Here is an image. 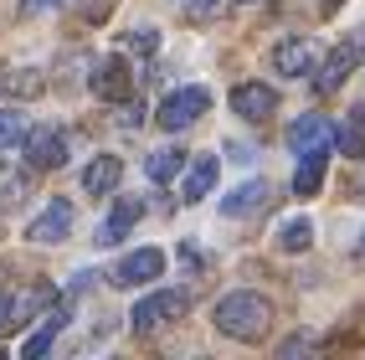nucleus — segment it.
Here are the masks:
<instances>
[{
	"mask_svg": "<svg viewBox=\"0 0 365 360\" xmlns=\"http://www.w3.org/2000/svg\"><path fill=\"white\" fill-rule=\"evenodd\" d=\"M216 329L232 334V340L242 345H257L267 340V329H273V304H267L262 294H252V288H237V294H227L222 304H216Z\"/></svg>",
	"mask_w": 365,
	"mask_h": 360,
	"instance_id": "obj_1",
	"label": "nucleus"
},
{
	"mask_svg": "<svg viewBox=\"0 0 365 360\" xmlns=\"http://www.w3.org/2000/svg\"><path fill=\"white\" fill-rule=\"evenodd\" d=\"M185 309H190V294H185V288H160V294H150V299L134 304V329L150 334V329H160V324H175Z\"/></svg>",
	"mask_w": 365,
	"mask_h": 360,
	"instance_id": "obj_2",
	"label": "nucleus"
},
{
	"mask_svg": "<svg viewBox=\"0 0 365 360\" xmlns=\"http://www.w3.org/2000/svg\"><path fill=\"white\" fill-rule=\"evenodd\" d=\"M211 108V93L206 88H180V93H170V98H160V129H170V134H180V129H190L196 118Z\"/></svg>",
	"mask_w": 365,
	"mask_h": 360,
	"instance_id": "obj_3",
	"label": "nucleus"
},
{
	"mask_svg": "<svg viewBox=\"0 0 365 360\" xmlns=\"http://www.w3.org/2000/svg\"><path fill=\"white\" fill-rule=\"evenodd\" d=\"M67 232H72V201L67 196H52V201L31 216V227H26L31 242H46V247H57Z\"/></svg>",
	"mask_w": 365,
	"mask_h": 360,
	"instance_id": "obj_4",
	"label": "nucleus"
},
{
	"mask_svg": "<svg viewBox=\"0 0 365 360\" xmlns=\"http://www.w3.org/2000/svg\"><path fill=\"white\" fill-rule=\"evenodd\" d=\"M160 273H165V252H160V247H134V252L108 273V283H113V288H139V283H150V278H160Z\"/></svg>",
	"mask_w": 365,
	"mask_h": 360,
	"instance_id": "obj_5",
	"label": "nucleus"
},
{
	"mask_svg": "<svg viewBox=\"0 0 365 360\" xmlns=\"http://www.w3.org/2000/svg\"><path fill=\"white\" fill-rule=\"evenodd\" d=\"M273 67L283 72V78H304V72L319 67V41H309V36H288L273 46Z\"/></svg>",
	"mask_w": 365,
	"mask_h": 360,
	"instance_id": "obj_6",
	"label": "nucleus"
},
{
	"mask_svg": "<svg viewBox=\"0 0 365 360\" xmlns=\"http://www.w3.org/2000/svg\"><path fill=\"white\" fill-rule=\"evenodd\" d=\"M232 108L242 118H252V124H262V118L278 113V88H267V83H237L232 88Z\"/></svg>",
	"mask_w": 365,
	"mask_h": 360,
	"instance_id": "obj_7",
	"label": "nucleus"
},
{
	"mask_svg": "<svg viewBox=\"0 0 365 360\" xmlns=\"http://www.w3.org/2000/svg\"><path fill=\"white\" fill-rule=\"evenodd\" d=\"M26 160L36 165V170H57V165L67 160V134L62 129H26Z\"/></svg>",
	"mask_w": 365,
	"mask_h": 360,
	"instance_id": "obj_8",
	"label": "nucleus"
},
{
	"mask_svg": "<svg viewBox=\"0 0 365 360\" xmlns=\"http://www.w3.org/2000/svg\"><path fill=\"white\" fill-rule=\"evenodd\" d=\"M288 144L294 155H314V150H334V124L324 113H304L294 129H288Z\"/></svg>",
	"mask_w": 365,
	"mask_h": 360,
	"instance_id": "obj_9",
	"label": "nucleus"
},
{
	"mask_svg": "<svg viewBox=\"0 0 365 360\" xmlns=\"http://www.w3.org/2000/svg\"><path fill=\"white\" fill-rule=\"evenodd\" d=\"M93 93H98L103 103H124L129 98V62L124 57H103L93 67Z\"/></svg>",
	"mask_w": 365,
	"mask_h": 360,
	"instance_id": "obj_10",
	"label": "nucleus"
},
{
	"mask_svg": "<svg viewBox=\"0 0 365 360\" xmlns=\"http://www.w3.org/2000/svg\"><path fill=\"white\" fill-rule=\"evenodd\" d=\"M355 62H360V41H339L334 52L324 57V67H319V78H314V88H319V93H334V88L355 72Z\"/></svg>",
	"mask_w": 365,
	"mask_h": 360,
	"instance_id": "obj_11",
	"label": "nucleus"
},
{
	"mask_svg": "<svg viewBox=\"0 0 365 360\" xmlns=\"http://www.w3.org/2000/svg\"><path fill=\"white\" fill-rule=\"evenodd\" d=\"M118 175H124V160H118V155H93L88 170H83V190H88V196H103V190L118 185Z\"/></svg>",
	"mask_w": 365,
	"mask_h": 360,
	"instance_id": "obj_12",
	"label": "nucleus"
},
{
	"mask_svg": "<svg viewBox=\"0 0 365 360\" xmlns=\"http://www.w3.org/2000/svg\"><path fill=\"white\" fill-rule=\"evenodd\" d=\"M262 206H267V180H247V185H237L232 196L222 201V216L237 222V216H257Z\"/></svg>",
	"mask_w": 365,
	"mask_h": 360,
	"instance_id": "obj_13",
	"label": "nucleus"
},
{
	"mask_svg": "<svg viewBox=\"0 0 365 360\" xmlns=\"http://www.w3.org/2000/svg\"><path fill=\"white\" fill-rule=\"evenodd\" d=\"M324 165H329V150L299 155V170H294V196H314V190L324 185Z\"/></svg>",
	"mask_w": 365,
	"mask_h": 360,
	"instance_id": "obj_14",
	"label": "nucleus"
},
{
	"mask_svg": "<svg viewBox=\"0 0 365 360\" xmlns=\"http://www.w3.org/2000/svg\"><path fill=\"white\" fill-rule=\"evenodd\" d=\"M216 175H222V160L216 155H201L196 165H190V175H185V201H201L216 190Z\"/></svg>",
	"mask_w": 365,
	"mask_h": 360,
	"instance_id": "obj_15",
	"label": "nucleus"
},
{
	"mask_svg": "<svg viewBox=\"0 0 365 360\" xmlns=\"http://www.w3.org/2000/svg\"><path fill=\"white\" fill-rule=\"evenodd\" d=\"M273 242L283 252H309L314 247V222H309V216H288V222L273 232Z\"/></svg>",
	"mask_w": 365,
	"mask_h": 360,
	"instance_id": "obj_16",
	"label": "nucleus"
},
{
	"mask_svg": "<svg viewBox=\"0 0 365 360\" xmlns=\"http://www.w3.org/2000/svg\"><path fill=\"white\" fill-rule=\"evenodd\" d=\"M334 144H339V155H350V160L365 155V108H350V113H345V124H339Z\"/></svg>",
	"mask_w": 365,
	"mask_h": 360,
	"instance_id": "obj_17",
	"label": "nucleus"
},
{
	"mask_svg": "<svg viewBox=\"0 0 365 360\" xmlns=\"http://www.w3.org/2000/svg\"><path fill=\"white\" fill-rule=\"evenodd\" d=\"M139 211H144L139 201H124V206H118V211L108 216V222L98 227V237H93V242H98V247H108V242H118V237H124V232H129V227L139 222Z\"/></svg>",
	"mask_w": 365,
	"mask_h": 360,
	"instance_id": "obj_18",
	"label": "nucleus"
},
{
	"mask_svg": "<svg viewBox=\"0 0 365 360\" xmlns=\"http://www.w3.org/2000/svg\"><path fill=\"white\" fill-rule=\"evenodd\" d=\"M62 324H67V314H46V324L31 329L26 340H21V355H26V360H41L46 350H52V340H57V329H62Z\"/></svg>",
	"mask_w": 365,
	"mask_h": 360,
	"instance_id": "obj_19",
	"label": "nucleus"
},
{
	"mask_svg": "<svg viewBox=\"0 0 365 360\" xmlns=\"http://www.w3.org/2000/svg\"><path fill=\"white\" fill-rule=\"evenodd\" d=\"M144 170H150V180H175L180 175V150H155L150 160H144Z\"/></svg>",
	"mask_w": 365,
	"mask_h": 360,
	"instance_id": "obj_20",
	"label": "nucleus"
},
{
	"mask_svg": "<svg viewBox=\"0 0 365 360\" xmlns=\"http://www.w3.org/2000/svg\"><path fill=\"white\" fill-rule=\"evenodd\" d=\"M21 139H26V113L0 108V150H16Z\"/></svg>",
	"mask_w": 365,
	"mask_h": 360,
	"instance_id": "obj_21",
	"label": "nucleus"
},
{
	"mask_svg": "<svg viewBox=\"0 0 365 360\" xmlns=\"http://www.w3.org/2000/svg\"><path fill=\"white\" fill-rule=\"evenodd\" d=\"M124 41H129V46H134V52H155V46H160V36H155V31H150V26H134V31H129V36H124Z\"/></svg>",
	"mask_w": 365,
	"mask_h": 360,
	"instance_id": "obj_22",
	"label": "nucleus"
},
{
	"mask_svg": "<svg viewBox=\"0 0 365 360\" xmlns=\"http://www.w3.org/2000/svg\"><path fill=\"white\" fill-rule=\"evenodd\" d=\"M190 16H196V21H211V16H222V0H190Z\"/></svg>",
	"mask_w": 365,
	"mask_h": 360,
	"instance_id": "obj_23",
	"label": "nucleus"
},
{
	"mask_svg": "<svg viewBox=\"0 0 365 360\" xmlns=\"http://www.w3.org/2000/svg\"><path fill=\"white\" fill-rule=\"evenodd\" d=\"M11 88H16V93H36L41 83H36V78H26V72H21V78H11Z\"/></svg>",
	"mask_w": 365,
	"mask_h": 360,
	"instance_id": "obj_24",
	"label": "nucleus"
},
{
	"mask_svg": "<svg viewBox=\"0 0 365 360\" xmlns=\"http://www.w3.org/2000/svg\"><path fill=\"white\" fill-rule=\"evenodd\" d=\"M0 324H11V299H0Z\"/></svg>",
	"mask_w": 365,
	"mask_h": 360,
	"instance_id": "obj_25",
	"label": "nucleus"
},
{
	"mask_svg": "<svg viewBox=\"0 0 365 360\" xmlns=\"http://www.w3.org/2000/svg\"><path fill=\"white\" fill-rule=\"evenodd\" d=\"M46 6H52V0H26V11H46Z\"/></svg>",
	"mask_w": 365,
	"mask_h": 360,
	"instance_id": "obj_26",
	"label": "nucleus"
},
{
	"mask_svg": "<svg viewBox=\"0 0 365 360\" xmlns=\"http://www.w3.org/2000/svg\"><path fill=\"white\" fill-rule=\"evenodd\" d=\"M319 6H324V16H329V11H339V6H345V0H319Z\"/></svg>",
	"mask_w": 365,
	"mask_h": 360,
	"instance_id": "obj_27",
	"label": "nucleus"
},
{
	"mask_svg": "<svg viewBox=\"0 0 365 360\" xmlns=\"http://www.w3.org/2000/svg\"><path fill=\"white\" fill-rule=\"evenodd\" d=\"M360 237H365V232H360ZM360 257H365V242H360Z\"/></svg>",
	"mask_w": 365,
	"mask_h": 360,
	"instance_id": "obj_28",
	"label": "nucleus"
}]
</instances>
